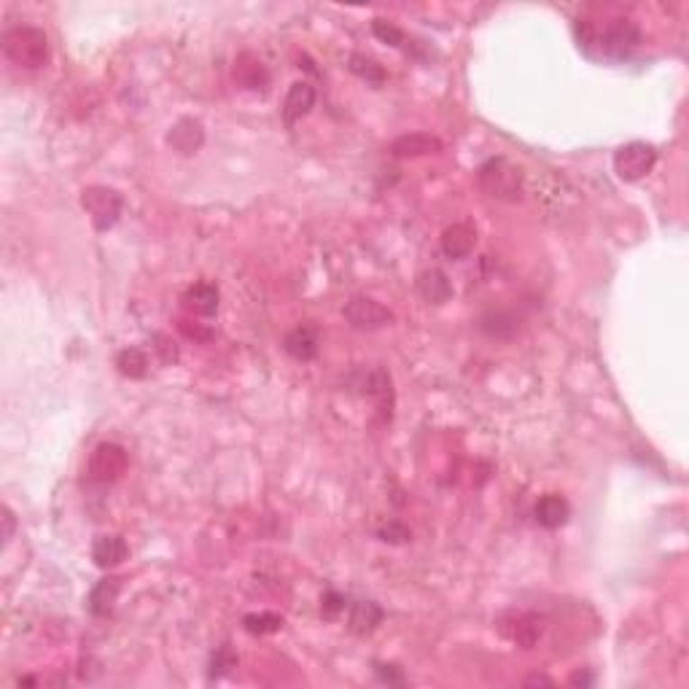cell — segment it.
<instances>
[{
  "label": "cell",
  "instance_id": "ba28073f",
  "mask_svg": "<svg viewBox=\"0 0 689 689\" xmlns=\"http://www.w3.org/2000/svg\"><path fill=\"white\" fill-rule=\"evenodd\" d=\"M541 630H544L541 617L528 614V611H522V614H510V617L501 620V633H504L512 644L522 647V649H533L536 641L541 638Z\"/></svg>",
  "mask_w": 689,
  "mask_h": 689
},
{
  "label": "cell",
  "instance_id": "d6a6232c",
  "mask_svg": "<svg viewBox=\"0 0 689 689\" xmlns=\"http://www.w3.org/2000/svg\"><path fill=\"white\" fill-rule=\"evenodd\" d=\"M593 682H595V679H593L590 674H582V671H576V674L571 676V684H574V687H590Z\"/></svg>",
  "mask_w": 689,
  "mask_h": 689
},
{
  "label": "cell",
  "instance_id": "6da1fadb",
  "mask_svg": "<svg viewBox=\"0 0 689 689\" xmlns=\"http://www.w3.org/2000/svg\"><path fill=\"white\" fill-rule=\"evenodd\" d=\"M579 43L584 51L603 60H628L641 46V30L630 19H614L603 30L584 22L579 30Z\"/></svg>",
  "mask_w": 689,
  "mask_h": 689
},
{
  "label": "cell",
  "instance_id": "d4e9b609",
  "mask_svg": "<svg viewBox=\"0 0 689 689\" xmlns=\"http://www.w3.org/2000/svg\"><path fill=\"white\" fill-rule=\"evenodd\" d=\"M234 78L248 89H262L267 84V70L259 60H251V65H243L240 60V65L234 68Z\"/></svg>",
  "mask_w": 689,
  "mask_h": 689
},
{
  "label": "cell",
  "instance_id": "4fadbf2b",
  "mask_svg": "<svg viewBox=\"0 0 689 689\" xmlns=\"http://www.w3.org/2000/svg\"><path fill=\"white\" fill-rule=\"evenodd\" d=\"M316 106V87L308 84V81H297L291 84L286 100H283V122L289 127H294L299 119H305Z\"/></svg>",
  "mask_w": 689,
  "mask_h": 689
},
{
  "label": "cell",
  "instance_id": "7c38bea8",
  "mask_svg": "<svg viewBox=\"0 0 689 689\" xmlns=\"http://www.w3.org/2000/svg\"><path fill=\"white\" fill-rule=\"evenodd\" d=\"M445 149V143L436 135L428 133H409L393 141L390 154L396 160H415V157H428V154H439Z\"/></svg>",
  "mask_w": 689,
  "mask_h": 689
},
{
  "label": "cell",
  "instance_id": "cb8c5ba5",
  "mask_svg": "<svg viewBox=\"0 0 689 689\" xmlns=\"http://www.w3.org/2000/svg\"><path fill=\"white\" fill-rule=\"evenodd\" d=\"M350 70H353L358 78H363L366 84H372V87H380V84L385 81V70H382L374 60H369V57H363V54H353V57H350Z\"/></svg>",
  "mask_w": 689,
  "mask_h": 689
},
{
  "label": "cell",
  "instance_id": "44dd1931",
  "mask_svg": "<svg viewBox=\"0 0 689 689\" xmlns=\"http://www.w3.org/2000/svg\"><path fill=\"white\" fill-rule=\"evenodd\" d=\"M183 305H186L191 313L210 318V316L218 313V289H216L213 283H194V286L186 291Z\"/></svg>",
  "mask_w": 689,
  "mask_h": 689
},
{
  "label": "cell",
  "instance_id": "7a4b0ae2",
  "mask_svg": "<svg viewBox=\"0 0 689 689\" xmlns=\"http://www.w3.org/2000/svg\"><path fill=\"white\" fill-rule=\"evenodd\" d=\"M3 54L8 62L24 70H38L49 62V38L38 27H11L3 32Z\"/></svg>",
  "mask_w": 689,
  "mask_h": 689
},
{
  "label": "cell",
  "instance_id": "f1b7e54d",
  "mask_svg": "<svg viewBox=\"0 0 689 689\" xmlns=\"http://www.w3.org/2000/svg\"><path fill=\"white\" fill-rule=\"evenodd\" d=\"M343 609H344V595H340V593L329 590V593L321 598V611H324L326 617H337Z\"/></svg>",
  "mask_w": 689,
  "mask_h": 689
},
{
  "label": "cell",
  "instance_id": "52a82bcc",
  "mask_svg": "<svg viewBox=\"0 0 689 689\" xmlns=\"http://www.w3.org/2000/svg\"><path fill=\"white\" fill-rule=\"evenodd\" d=\"M343 316L344 321L358 332H377L396 321V316L385 305H380L369 297H353L343 308Z\"/></svg>",
  "mask_w": 689,
  "mask_h": 689
},
{
  "label": "cell",
  "instance_id": "d6986e66",
  "mask_svg": "<svg viewBox=\"0 0 689 689\" xmlns=\"http://www.w3.org/2000/svg\"><path fill=\"white\" fill-rule=\"evenodd\" d=\"M318 344H321L318 343V329H313V326H308V324L297 326V329L289 332L286 340H283L286 353L294 355L297 361H313V358L318 355Z\"/></svg>",
  "mask_w": 689,
  "mask_h": 689
},
{
  "label": "cell",
  "instance_id": "603a6c76",
  "mask_svg": "<svg viewBox=\"0 0 689 689\" xmlns=\"http://www.w3.org/2000/svg\"><path fill=\"white\" fill-rule=\"evenodd\" d=\"M243 628L251 633V636H270V633H278L283 628V617L280 614H272V611H262V614H248L243 620Z\"/></svg>",
  "mask_w": 689,
  "mask_h": 689
},
{
  "label": "cell",
  "instance_id": "4316f807",
  "mask_svg": "<svg viewBox=\"0 0 689 689\" xmlns=\"http://www.w3.org/2000/svg\"><path fill=\"white\" fill-rule=\"evenodd\" d=\"M377 538L385 544H407L412 538V530L399 519H388L377 528Z\"/></svg>",
  "mask_w": 689,
  "mask_h": 689
},
{
  "label": "cell",
  "instance_id": "277c9868",
  "mask_svg": "<svg viewBox=\"0 0 689 689\" xmlns=\"http://www.w3.org/2000/svg\"><path fill=\"white\" fill-rule=\"evenodd\" d=\"M81 207L87 210L97 232H108L122 216L124 199L111 186H87L81 191Z\"/></svg>",
  "mask_w": 689,
  "mask_h": 689
},
{
  "label": "cell",
  "instance_id": "1f68e13d",
  "mask_svg": "<svg viewBox=\"0 0 689 689\" xmlns=\"http://www.w3.org/2000/svg\"><path fill=\"white\" fill-rule=\"evenodd\" d=\"M180 332H183L188 340H210V332H207V329H199V326H191V321H180Z\"/></svg>",
  "mask_w": 689,
  "mask_h": 689
},
{
  "label": "cell",
  "instance_id": "8992f818",
  "mask_svg": "<svg viewBox=\"0 0 689 689\" xmlns=\"http://www.w3.org/2000/svg\"><path fill=\"white\" fill-rule=\"evenodd\" d=\"M127 450L116 442H100L92 455H89V466H87V474L92 482H100V485H108V482H116L124 472H127Z\"/></svg>",
  "mask_w": 689,
  "mask_h": 689
},
{
  "label": "cell",
  "instance_id": "9c48e42d",
  "mask_svg": "<svg viewBox=\"0 0 689 689\" xmlns=\"http://www.w3.org/2000/svg\"><path fill=\"white\" fill-rule=\"evenodd\" d=\"M202 143H205V127H202V122H197L191 116L178 119L168 133V146L180 157L197 154L202 149Z\"/></svg>",
  "mask_w": 689,
  "mask_h": 689
},
{
  "label": "cell",
  "instance_id": "836d02e7",
  "mask_svg": "<svg viewBox=\"0 0 689 689\" xmlns=\"http://www.w3.org/2000/svg\"><path fill=\"white\" fill-rule=\"evenodd\" d=\"M525 684L528 687H552V679H547V676H528Z\"/></svg>",
  "mask_w": 689,
  "mask_h": 689
},
{
  "label": "cell",
  "instance_id": "ac0fdd59",
  "mask_svg": "<svg viewBox=\"0 0 689 689\" xmlns=\"http://www.w3.org/2000/svg\"><path fill=\"white\" fill-rule=\"evenodd\" d=\"M533 517H536V522H538L541 528L555 530V528H560V525H565V522H568V517H571V507H568V501H565L563 496L549 493V496H544V499H538V501H536V507H533Z\"/></svg>",
  "mask_w": 689,
  "mask_h": 689
},
{
  "label": "cell",
  "instance_id": "e0dca14e",
  "mask_svg": "<svg viewBox=\"0 0 689 689\" xmlns=\"http://www.w3.org/2000/svg\"><path fill=\"white\" fill-rule=\"evenodd\" d=\"M385 620V611L380 603L374 601H355L353 609H350V617H347V628L358 636H369L374 633Z\"/></svg>",
  "mask_w": 689,
  "mask_h": 689
},
{
  "label": "cell",
  "instance_id": "83f0119b",
  "mask_svg": "<svg viewBox=\"0 0 689 689\" xmlns=\"http://www.w3.org/2000/svg\"><path fill=\"white\" fill-rule=\"evenodd\" d=\"M372 32L382 41V43H388V46H404V32L393 24V22H385V19H374L372 22Z\"/></svg>",
  "mask_w": 689,
  "mask_h": 689
},
{
  "label": "cell",
  "instance_id": "4dcf8cb0",
  "mask_svg": "<svg viewBox=\"0 0 689 689\" xmlns=\"http://www.w3.org/2000/svg\"><path fill=\"white\" fill-rule=\"evenodd\" d=\"M0 522H3V544H8L11 536H14V528H16V517H14V512L8 507L0 510Z\"/></svg>",
  "mask_w": 689,
  "mask_h": 689
},
{
  "label": "cell",
  "instance_id": "f546056e",
  "mask_svg": "<svg viewBox=\"0 0 689 689\" xmlns=\"http://www.w3.org/2000/svg\"><path fill=\"white\" fill-rule=\"evenodd\" d=\"M377 676L385 682V684H404V679H401V674H399V668L396 666H382V663H377Z\"/></svg>",
  "mask_w": 689,
  "mask_h": 689
},
{
  "label": "cell",
  "instance_id": "5b68a950",
  "mask_svg": "<svg viewBox=\"0 0 689 689\" xmlns=\"http://www.w3.org/2000/svg\"><path fill=\"white\" fill-rule=\"evenodd\" d=\"M655 165H657V149L644 143V141L625 143L614 154V172L628 183H636V180L647 178L649 172L655 170Z\"/></svg>",
  "mask_w": 689,
  "mask_h": 689
},
{
  "label": "cell",
  "instance_id": "5bb4252c",
  "mask_svg": "<svg viewBox=\"0 0 689 689\" xmlns=\"http://www.w3.org/2000/svg\"><path fill=\"white\" fill-rule=\"evenodd\" d=\"M127 555H130V547L116 533H103L92 544V560L97 568H116L127 560Z\"/></svg>",
  "mask_w": 689,
  "mask_h": 689
},
{
  "label": "cell",
  "instance_id": "9a60e30c",
  "mask_svg": "<svg viewBox=\"0 0 689 689\" xmlns=\"http://www.w3.org/2000/svg\"><path fill=\"white\" fill-rule=\"evenodd\" d=\"M418 294H420L428 305H445V302H450V297H453V283H450V278H447L442 270L431 267V270H426V272L418 275Z\"/></svg>",
  "mask_w": 689,
  "mask_h": 689
},
{
  "label": "cell",
  "instance_id": "484cf974",
  "mask_svg": "<svg viewBox=\"0 0 689 689\" xmlns=\"http://www.w3.org/2000/svg\"><path fill=\"white\" fill-rule=\"evenodd\" d=\"M232 668H237V655H234V649L229 644H224V647H218L210 655V679H221Z\"/></svg>",
  "mask_w": 689,
  "mask_h": 689
},
{
  "label": "cell",
  "instance_id": "8fae6325",
  "mask_svg": "<svg viewBox=\"0 0 689 689\" xmlns=\"http://www.w3.org/2000/svg\"><path fill=\"white\" fill-rule=\"evenodd\" d=\"M477 245V229L469 221H458L442 232V253L453 262L466 259Z\"/></svg>",
  "mask_w": 689,
  "mask_h": 689
},
{
  "label": "cell",
  "instance_id": "30bf717a",
  "mask_svg": "<svg viewBox=\"0 0 689 689\" xmlns=\"http://www.w3.org/2000/svg\"><path fill=\"white\" fill-rule=\"evenodd\" d=\"M355 388H358L363 396L374 399L377 407H380V412H382L385 418H390L393 388H390V374H388L385 369L374 366V369H369V372H361V380L355 382Z\"/></svg>",
  "mask_w": 689,
  "mask_h": 689
},
{
  "label": "cell",
  "instance_id": "7402d4cb",
  "mask_svg": "<svg viewBox=\"0 0 689 689\" xmlns=\"http://www.w3.org/2000/svg\"><path fill=\"white\" fill-rule=\"evenodd\" d=\"M116 369L130 380H143L149 374V355L141 347H127L116 355Z\"/></svg>",
  "mask_w": 689,
  "mask_h": 689
},
{
  "label": "cell",
  "instance_id": "ffe728a7",
  "mask_svg": "<svg viewBox=\"0 0 689 689\" xmlns=\"http://www.w3.org/2000/svg\"><path fill=\"white\" fill-rule=\"evenodd\" d=\"M119 593H122V579L116 576H108V579H100L92 593H89V611L97 614V617H108L119 601Z\"/></svg>",
  "mask_w": 689,
  "mask_h": 689
},
{
  "label": "cell",
  "instance_id": "2e32d148",
  "mask_svg": "<svg viewBox=\"0 0 689 689\" xmlns=\"http://www.w3.org/2000/svg\"><path fill=\"white\" fill-rule=\"evenodd\" d=\"M480 332L482 335H488L491 340H512L517 332H519V318H517L512 310H504V308H499V310H488L482 318H480Z\"/></svg>",
  "mask_w": 689,
  "mask_h": 689
},
{
  "label": "cell",
  "instance_id": "3957f363",
  "mask_svg": "<svg viewBox=\"0 0 689 689\" xmlns=\"http://www.w3.org/2000/svg\"><path fill=\"white\" fill-rule=\"evenodd\" d=\"M477 180H480V188L493 199L517 202L522 194V170L504 157L488 160L477 172Z\"/></svg>",
  "mask_w": 689,
  "mask_h": 689
}]
</instances>
